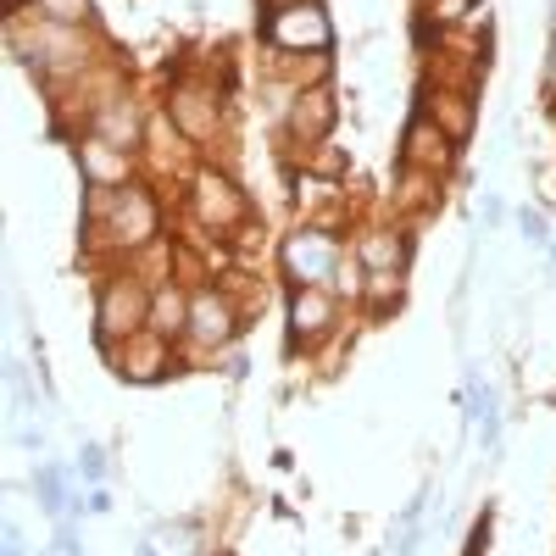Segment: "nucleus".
<instances>
[{
  "label": "nucleus",
  "instance_id": "2",
  "mask_svg": "<svg viewBox=\"0 0 556 556\" xmlns=\"http://www.w3.org/2000/svg\"><path fill=\"white\" fill-rule=\"evenodd\" d=\"M151 301L146 285H134V278H112V285L101 290V345H117V340H134L139 334V323H151Z\"/></svg>",
  "mask_w": 556,
  "mask_h": 556
},
{
  "label": "nucleus",
  "instance_id": "18",
  "mask_svg": "<svg viewBox=\"0 0 556 556\" xmlns=\"http://www.w3.org/2000/svg\"><path fill=\"white\" fill-rule=\"evenodd\" d=\"M45 17H51V23H84L89 17V0H45Z\"/></svg>",
  "mask_w": 556,
  "mask_h": 556
},
{
  "label": "nucleus",
  "instance_id": "28",
  "mask_svg": "<svg viewBox=\"0 0 556 556\" xmlns=\"http://www.w3.org/2000/svg\"><path fill=\"white\" fill-rule=\"evenodd\" d=\"M12 7H17V0H12Z\"/></svg>",
  "mask_w": 556,
  "mask_h": 556
},
{
  "label": "nucleus",
  "instance_id": "3",
  "mask_svg": "<svg viewBox=\"0 0 556 556\" xmlns=\"http://www.w3.org/2000/svg\"><path fill=\"white\" fill-rule=\"evenodd\" d=\"M267 39L278 45V51H329V12L317 7V0H295V7H278L267 17Z\"/></svg>",
  "mask_w": 556,
  "mask_h": 556
},
{
  "label": "nucleus",
  "instance_id": "10",
  "mask_svg": "<svg viewBox=\"0 0 556 556\" xmlns=\"http://www.w3.org/2000/svg\"><path fill=\"white\" fill-rule=\"evenodd\" d=\"M445 128H429L424 117H417L412 128H406V162H417V167H445L451 162V146H445Z\"/></svg>",
  "mask_w": 556,
  "mask_h": 556
},
{
  "label": "nucleus",
  "instance_id": "24",
  "mask_svg": "<svg viewBox=\"0 0 556 556\" xmlns=\"http://www.w3.org/2000/svg\"><path fill=\"white\" fill-rule=\"evenodd\" d=\"M7 556H23V540H17V529H7Z\"/></svg>",
  "mask_w": 556,
  "mask_h": 556
},
{
  "label": "nucleus",
  "instance_id": "9",
  "mask_svg": "<svg viewBox=\"0 0 556 556\" xmlns=\"http://www.w3.org/2000/svg\"><path fill=\"white\" fill-rule=\"evenodd\" d=\"M329 123H334V96L329 89H306V96H295V112H290V134L295 139H323L329 134Z\"/></svg>",
  "mask_w": 556,
  "mask_h": 556
},
{
  "label": "nucleus",
  "instance_id": "16",
  "mask_svg": "<svg viewBox=\"0 0 556 556\" xmlns=\"http://www.w3.org/2000/svg\"><path fill=\"white\" fill-rule=\"evenodd\" d=\"M84 167L96 178H123V162L106 151V139H96V146H84Z\"/></svg>",
  "mask_w": 556,
  "mask_h": 556
},
{
  "label": "nucleus",
  "instance_id": "12",
  "mask_svg": "<svg viewBox=\"0 0 556 556\" xmlns=\"http://www.w3.org/2000/svg\"><path fill=\"white\" fill-rule=\"evenodd\" d=\"M184 323H190V301H184L178 290H156V301H151V334L173 340V334H184Z\"/></svg>",
  "mask_w": 556,
  "mask_h": 556
},
{
  "label": "nucleus",
  "instance_id": "21",
  "mask_svg": "<svg viewBox=\"0 0 556 556\" xmlns=\"http://www.w3.org/2000/svg\"><path fill=\"white\" fill-rule=\"evenodd\" d=\"M84 473H89V479H101V473H106V456H101V445H89V451H84Z\"/></svg>",
  "mask_w": 556,
  "mask_h": 556
},
{
  "label": "nucleus",
  "instance_id": "14",
  "mask_svg": "<svg viewBox=\"0 0 556 556\" xmlns=\"http://www.w3.org/2000/svg\"><path fill=\"white\" fill-rule=\"evenodd\" d=\"M362 262L374 267V273H401L406 240H401V235H367V240H362Z\"/></svg>",
  "mask_w": 556,
  "mask_h": 556
},
{
  "label": "nucleus",
  "instance_id": "20",
  "mask_svg": "<svg viewBox=\"0 0 556 556\" xmlns=\"http://www.w3.org/2000/svg\"><path fill=\"white\" fill-rule=\"evenodd\" d=\"M518 223H523V240H534V245L545 240V217H540V212H523Z\"/></svg>",
  "mask_w": 556,
  "mask_h": 556
},
{
  "label": "nucleus",
  "instance_id": "8",
  "mask_svg": "<svg viewBox=\"0 0 556 556\" xmlns=\"http://www.w3.org/2000/svg\"><path fill=\"white\" fill-rule=\"evenodd\" d=\"M167 106H173L178 128L190 134V139H212V128H217V101H212V89H195V84H178Z\"/></svg>",
  "mask_w": 556,
  "mask_h": 556
},
{
  "label": "nucleus",
  "instance_id": "6",
  "mask_svg": "<svg viewBox=\"0 0 556 556\" xmlns=\"http://www.w3.org/2000/svg\"><path fill=\"white\" fill-rule=\"evenodd\" d=\"M184 334L201 340V345H223L228 334H235V306H228L223 295H212V290L190 295V323H184Z\"/></svg>",
  "mask_w": 556,
  "mask_h": 556
},
{
  "label": "nucleus",
  "instance_id": "25",
  "mask_svg": "<svg viewBox=\"0 0 556 556\" xmlns=\"http://www.w3.org/2000/svg\"><path fill=\"white\" fill-rule=\"evenodd\" d=\"M139 556H156V551H151V545H139Z\"/></svg>",
  "mask_w": 556,
  "mask_h": 556
},
{
  "label": "nucleus",
  "instance_id": "13",
  "mask_svg": "<svg viewBox=\"0 0 556 556\" xmlns=\"http://www.w3.org/2000/svg\"><path fill=\"white\" fill-rule=\"evenodd\" d=\"M96 128H101L106 146H134V139H139V112L128 101H106L101 117H96Z\"/></svg>",
  "mask_w": 556,
  "mask_h": 556
},
{
  "label": "nucleus",
  "instance_id": "11",
  "mask_svg": "<svg viewBox=\"0 0 556 556\" xmlns=\"http://www.w3.org/2000/svg\"><path fill=\"white\" fill-rule=\"evenodd\" d=\"M117 374H128V379H151V374H162V367H167V340L162 334H151L146 345H128L123 340V351H117Z\"/></svg>",
  "mask_w": 556,
  "mask_h": 556
},
{
  "label": "nucleus",
  "instance_id": "4",
  "mask_svg": "<svg viewBox=\"0 0 556 556\" xmlns=\"http://www.w3.org/2000/svg\"><path fill=\"white\" fill-rule=\"evenodd\" d=\"M285 267H290L295 285H317L323 290L334 278V267H340V245L323 235V228H301V235L285 240Z\"/></svg>",
  "mask_w": 556,
  "mask_h": 556
},
{
  "label": "nucleus",
  "instance_id": "7",
  "mask_svg": "<svg viewBox=\"0 0 556 556\" xmlns=\"http://www.w3.org/2000/svg\"><path fill=\"white\" fill-rule=\"evenodd\" d=\"M329 323H334V301L323 295L317 285H301L295 301H290V334H295V345L329 334Z\"/></svg>",
  "mask_w": 556,
  "mask_h": 556
},
{
  "label": "nucleus",
  "instance_id": "23",
  "mask_svg": "<svg viewBox=\"0 0 556 556\" xmlns=\"http://www.w3.org/2000/svg\"><path fill=\"white\" fill-rule=\"evenodd\" d=\"M56 551H62V556H78V540H73V529H67V523L56 529Z\"/></svg>",
  "mask_w": 556,
  "mask_h": 556
},
{
  "label": "nucleus",
  "instance_id": "5",
  "mask_svg": "<svg viewBox=\"0 0 556 556\" xmlns=\"http://www.w3.org/2000/svg\"><path fill=\"white\" fill-rule=\"evenodd\" d=\"M195 217L212 223V228H235L245 217V201H240V190L223 173H201L195 178Z\"/></svg>",
  "mask_w": 556,
  "mask_h": 556
},
{
  "label": "nucleus",
  "instance_id": "27",
  "mask_svg": "<svg viewBox=\"0 0 556 556\" xmlns=\"http://www.w3.org/2000/svg\"><path fill=\"white\" fill-rule=\"evenodd\" d=\"M551 78H556V56H551Z\"/></svg>",
  "mask_w": 556,
  "mask_h": 556
},
{
  "label": "nucleus",
  "instance_id": "15",
  "mask_svg": "<svg viewBox=\"0 0 556 556\" xmlns=\"http://www.w3.org/2000/svg\"><path fill=\"white\" fill-rule=\"evenodd\" d=\"M434 112H440V123H445V134L451 139H462V134H468V101H462V96H434Z\"/></svg>",
  "mask_w": 556,
  "mask_h": 556
},
{
  "label": "nucleus",
  "instance_id": "22",
  "mask_svg": "<svg viewBox=\"0 0 556 556\" xmlns=\"http://www.w3.org/2000/svg\"><path fill=\"white\" fill-rule=\"evenodd\" d=\"M484 540H490V518H479L473 540H468V556H484Z\"/></svg>",
  "mask_w": 556,
  "mask_h": 556
},
{
  "label": "nucleus",
  "instance_id": "1",
  "mask_svg": "<svg viewBox=\"0 0 556 556\" xmlns=\"http://www.w3.org/2000/svg\"><path fill=\"white\" fill-rule=\"evenodd\" d=\"M89 235H106L123 251L146 245L156 235V201L146 190H134V184H123V190L96 184V195H89Z\"/></svg>",
  "mask_w": 556,
  "mask_h": 556
},
{
  "label": "nucleus",
  "instance_id": "17",
  "mask_svg": "<svg viewBox=\"0 0 556 556\" xmlns=\"http://www.w3.org/2000/svg\"><path fill=\"white\" fill-rule=\"evenodd\" d=\"M39 495H45V513H51V518H62V473L56 468H39Z\"/></svg>",
  "mask_w": 556,
  "mask_h": 556
},
{
  "label": "nucleus",
  "instance_id": "19",
  "mask_svg": "<svg viewBox=\"0 0 556 556\" xmlns=\"http://www.w3.org/2000/svg\"><path fill=\"white\" fill-rule=\"evenodd\" d=\"M468 12H479L473 0H434V17H445V23H456V17H468Z\"/></svg>",
  "mask_w": 556,
  "mask_h": 556
},
{
  "label": "nucleus",
  "instance_id": "26",
  "mask_svg": "<svg viewBox=\"0 0 556 556\" xmlns=\"http://www.w3.org/2000/svg\"><path fill=\"white\" fill-rule=\"evenodd\" d=\"M551 23H556V0H551Z\"/></svg>",
  "mask_w": 556,
  "mask_h": 556
}]
</instances>
